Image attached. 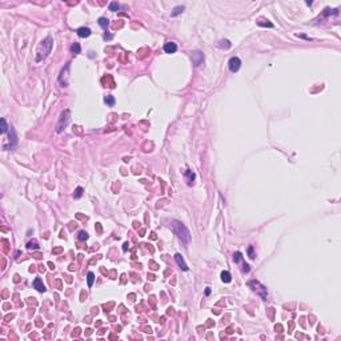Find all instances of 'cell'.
<instances>
[{"label":"cell","mask_w":341,"mask_h":341,"mask_svg":"<svg viewBox=\"0 0 341 341\" xmlns=\"http://www.w3.org/2000/svg\"><path fill=\"white\" fill-rule=\"evenodd\" d=\"M83 193H84V189H83L81 187H77L75 189V193H73V197H75V199H80L83 196Z\"/></svg>","instance_id":"20"},{"label":"cell","mask_w":341,"mask_h":341,"mask_svg":"<svg viewBox=\"0 0 341 341\" xmlns=\"http://www.w3.org/2000/svg\"><path fill=\"white\" fill-rule=\"evenodd\" d=\"M192 61L196 67H199L200 64H203V61H204V55H203V52H200V51L192 52Z\"/></svg>","instance_id":"7"},{"label":"cell","mask_w":341,"mask_h":341,"mask_svg":"<svg viewBox=\"0 0 341 341\" xmlns=\"http://www.w3.org/2000/svg\"><path fill=\"white\" fill-rule=\"evenodd\" d=\"M120 10V4L116 3V1H112V3L109 4V11H112V12H115V11H119Z\"/></svg>","instance_id":"22"},{"label":"cell","mask_w":341,"mask_h":341,"mask_svg":"<svg viewBox=\"0 0 341 341\" xmlns=\"http://www.w3.org/2000/svg\"><path fill=\"white\" fill-rule=\"evenodd\" d=\"M33 288H36L39 292H45V287L44 284H43V281H41V278H35L33 280Z\"/></svg>","instance_id":"12"},{"label":"cell","mask_w":341,"mask_h":341,"mask_svg":"<svg viewBox=\"0 0 341 341\" xmlns=\"http://www.w3.org/2000/svg\"><path fill=\"white\" fill-rule=\"evenodd\" d=\"M228 68H229V71L231 72H237V71L241 68V60L239 59L237 56H233L229 59V61H228Z\"/></svg>","instance_id":"5"},{"label":"cell","mask_w":341,"mask_h":341,"mask_svg":"<svg viewBox=\"0 0 341 341\" xmlns=\"http://www.w3.org/2000/svg\"><path fill=\"white\" fill-rule=\"evenodd\" d=\"M103 39H104L105 41H107V40H111V39H112V35H109V33H104V36H103Z\"/></svg>","instance_id":"29"},{"label":"cell","mask_w":341,"mask_h":341,"mask_svg":"<svg viewBox=\"0 0 341 341\" xmlns=\"http://www.w3.org/2000/svg\"><path fill=\"white\" fill-rule=\"evenodd\" d=\"M8 131V125H7L6 119H1V135H6Z\"/></svg>","instance_id":"24"},{"label":"cell","mask_w":341,"mask_h":341,"mask_svg":"<svg viewBox=\"0 0 341 341\" xmlns=\"http://www.w3.org/2000/svg\"><path fill=\"white\" fill-rule=\"evenodd\" d=\"M77 239H79L80 241H85V240H88V233L85 231H80L79 233H77Z\"/></svg>","instance_id":"21"},{"label":"cell","mask_w":341,"mask_h":341,"mask_svg":"<svg viewBox=\"0 0 341 341\" xmlns=\"http://www.w3.org/2000/svg\"><path fill=\"white\" fill-rule=\"evenodd\" d=\"M8 141H10V145L7 147L4 151H7V149H13L17 145V135H16L15 129H13L12 127L10 128V139H8Z\"/></svg>","instance_id":"6"},{"label":"cell","mask_w":341,"mask_h":341,"mask_svg":"<svg viewBox=\"0 0 341 341\" xmlns=\"http://www.w3.org/2000/svg\"><path fill=\"white\" fill-rule=\"evenodd\" d=\"M221 280H223V283H231L232 281V276H231V273L229 272H227V271H223L221 272Z\"/></svg>","instance_id":"13"},{"label":"cell","mask_w":341,"mask_h":341,"mask_svg":"<svg viewBox=\"0 0 341 341\" xmlns=\"http://www.w3.org/2000/svg\"><path fill=\"white\" fill-rule=\"evenodd\" d=\"M248 287H249L253 292H256V293L259 294L262 300H267V299H268V291H267V287L265 285H262L260 281H257V280L248 281Z\"/></svg>","instance_id":"3"},{"label":"cell","mask_w":341,"mask_h":341,"mask_svg":"<svg viewBox=\"0 0 341 341\" xmlns=\"http://www.w3.org/2000/svg\"><path fill=\"white\" fill-rule=\"evenodd\" d=\"M93 281H95V275H93V272H88V273H87V283H88L89 288L93 285Z\"/></svg>","instance_id":"18"},{"label":"cell","mask_w":341,"mask_h":341,"mask_svg":"<svg viewBox=\"0 0 341 341\" xmlns=\"http://www.w3.org/2000/svg\"><path fill=\"white\" fill-rule=\"evenodd\" d=\"M27 248L28 249H39V245H38V241L36 240H32L27 244Z\"/></svg>","instance_id":"23"},{"label":"cell","mask_w":341,"mask_h":341,"mask_svg":"<svg viewBox=\"0 0 341 341\" xmlns=\"http://www.w3.org/2000/svg\"><path fill=\"white\" fill-rule=\"evenodd\" d=\"M243 267H244V268H243V272H244V273H248V272L251 271V268H249V265H248V264H244Z\"/></svg>","instance_id":"28"},{"label":"cell","mask_w":341,"mask_h":341,"mask_svg":"<svg viewBox=\"0 0 341 341\" xmlns=\"http://www.w3.org/2000/svg\"><path fill=\"white\" fill-rule=\"evenodd\" d=\"M80 51H81V48H80V44H79V43H73V44L71 45V52H72L73 55L80 54Z\"/></svg>","instance_id":"19"},{"label":"cell","mask_w":341,"mask_h":341,"mask_svg":"<svg viewBox=\"0 0 341 341\" xmlns=\"http://www.w3.org/2000/svg\"><path fill=\"white\" fill-rule=\"evenodd\" d=\"M209 294H211V289H209V288H207V289H205V296H209Z\"/></svg>","instance_id":"30"},{"label":"cell","mask_w":341,"mask_h":341,"mask_svg":"<svg viewBox=\"0 0 341 341\" xmlns=\"http://www.w3.org/2000/svg\"><path fill=\"white\" fill-rule=\"evenodd\" d=\"M76 33H77L79 38H88V36L92 33V31L88 28V27H80V28L76 29Z\"/></svg>","instance_id":"8"},{"label":"cell","mask_w":341,"mask_h":341,"mask_svg":"<svg viewBox=\"0 0 341 341\" xmlns=\"http://www.w3.org/2000/svg\"><path fill=\"white\" fill-rule=\"evenodd\" d=\"M170 227H172V229H173L175 235L179 237V240H180L185 246H188V244L191 243V232H189V229H188V228H187L185 225H184L181 221H179V220L172 221V223H170Z\"/></svg>","instance_id":"1"},{"label":"cell","mask_w":341,"mask_h":341,"mask_svg":"<svg viewBox=\"0 0 341 341\" xmlns=\"http://www.w3.org/2000/svg\"><path fill=\"white\" fill-rule=\"evenodd\" d=\"M175 260H176L177 265L180 267V268L183 269V271H188V269H189V268H188V265L185 264V261H184L183 256H181L180 253H176V255H175Z\"/></svg>","instance_id":"10"},{"label":"cell","mask_w":341,"mask_h":341,"mask_svg":"<svg viewBox=\"0 0 341 341\" xmlns=\"http://www.w3.org/2000/svg\"><path fill=\"white\" fill-rule=\"evenodd\" d=\"M257 24H259L260 27H269V28H273V27H275V25L272 24V23H269L268 20H267V23H262L261 20H259V22H257Z\"/></svg>","instance_id":"25"},{"label":"cell","mask_w":341,"mask_h":341,"mask_svg":"<svg viewBox=\"0 0 341 341\" xmlns=\"http://www.w3.org/2000/svg\"><path fill=\"white\" fill-rule=\"evenodd\" d=\"M52 47H54V39L51 36H47L44 40L40 43V45L38 47V52H36V63H40L41 60H44L45 57L51 54L52 51Z\"/></svg>","instance_id":"2"},{"label":"cell","mask_w":341,"mask_h":341,"mask_svg":"<svg viewBox=\"0 0 341 341\" xmlns=\"http://www.w3.org/2000/svg\"><path fill=\"white\" fill-rule=\"evenodd\" d=\"M70 120H71V111L65 109L64 112H61L60 119H59V121H57V124H56V132L57 133L63 132L64 128L70 124Z\"/></svg>","instance_id":"4"},{"label":"cell","mask_w":341,"mask_h":341,"mask_svg":"<svg viewBox=\"0 0 341 341\" xmlns=\"http://www.w3.org/2000/svg\"><path fill=\"white\" fill-rule=\"evenodd\" d=\"M97 23H99V25H100L103 29H107L108 25H109V20H108L107 17H100V19L97 20Z\"/></svg>","instance_id":"16"},{"label":"cell","mask_w":341,"mask_h":341,"mask_svg":"<svg viewBox=\"0 0 341 341\" xmlns=\"http://www.w3.org/2000/svg\"><path fill=\"white\" fill-rule=\"evenodd\" d=\"M241 259H243V256H241V253H240V252L233 253V261H235V262H240V261H241Z\"/></svg>","instance_id":"26"},{"label":"cell","mask_w":341,"mask_h":341,"mask_svg":"<svg viewBox=\"0 0 341 341\" xmlns=\"http://www.w3.org/2000/svg\"><path fill=\"white\" fill-rule=\"evenodd\" d=\"M217 47L221 48V49H228V48L232 47V44H231V41L229 40H220L219 41V44H217Z\"/></svg>","instance_id":"14"},{"label":"cell","mask_w":341,"mask_h":341,"mask_svg":"<svg viewBox=\"0 0 341 341\" xmlns=\"http://www.w3.org/2000/svg\"><path fill=\"white\" fill-rule=\"evenodd\" d=\"M184 10H185V7L184 6H177V7H175L173 8V11H172V13H170V16H177V15H180V13H183L184 12Z\"/></svg>","instance_id":"15"},{"label":"cell","mask_w":341,"mask_h":341,"mask_svg":"<svg viewBox=\"0 0 341 341\" xmlns=\"http://www.w3.org/2000/svg\"><path fill=\"white\" fill-rule=\"evenodd\" d=\"M164 51L167 52V54H175V52L177 51L176 43H173V41H168V43H165L164 44Z\"/></svg>","instance_id":"11"},{"label":"cell","mask_w":341,"mask_h":341,"mask_svg":"<svg viewBox=\"0 0 341 341\" xmlns=\"http://www.w3.org/2000/svg\"><path fill=\"white\" fill-rule=\"evenodd\" d=\"M184 176H185V181H187V184H188V185H192L193 181H195V179H196L195 172H192L191 169H187L185 172H184Z\"/></svg>","instance_id":"9"},{"label":"cell","mask_w":341,"mask_h":341,"mask_svg":"<svg viewBox=\"0 0 341 341\" xmlns=\"http://www.w3.org/2000/svg\"><path fill=\"white\" fill-rule=\"evenodd\" d=\"M248 256H249V259H255V257H256L255 252H253V246L252 245L248 246Z\"/></svg>","instance_id":"27"},{"label":"cell","mask_w":341,"mask_h":341,"mask_svg":"<svg viewBox=\"0 0 341 341\" xmlns=\"http://www.w3.org/2000/svg\"><path fill=\"white\" fill-rule=\"evenodd\" d=\"M104 103L107 105H109V107H113L115 103H116V100H115V97L112 95H108V96H105L104 97Z\"/></svg>","instance_id":"17"},{"label":"cell","mask_w":341,"mask_h":341,"mask_svg":"<svg viewBox=\"0 0 341 341\" xmlns=\"http://www.w3.org/2000/svg\"><path fill=\"white\" fill-rule=\"evenodd\" d=\"M128 249V243H124V245H123V251H127Z\"/></svg>","instance_id":"31"}]
</instances>
